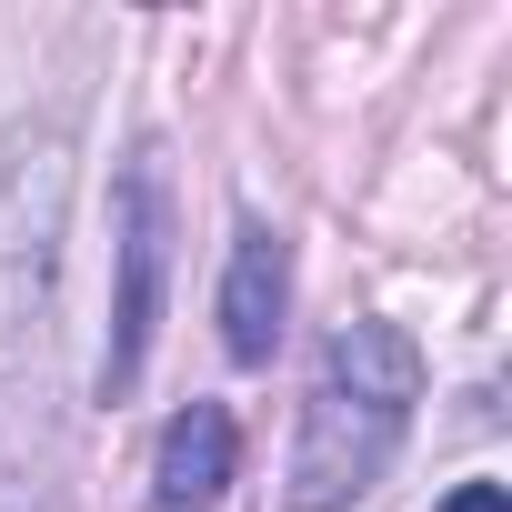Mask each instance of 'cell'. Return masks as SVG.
Listing matches in <instances>:
<instances>
[{"label": "cell", "mask_w": 512, "mask_h": 512, "mask_svg": "<svg viewBox=\"0 0 512 512\" xmlns=\"http://www.w3.org/2000/svg\"><path fill=\"white\" fill-rule=\"evenodd\" d=\"M412 402H422V352L412 332L392 322H342L332 352H322V382L302 402V442H292V482H282V512H352L402 432H412Z\"/></svg>", "instance_id": "cell-1"}, {"label": "cell", "mask_w": 512, "mask_h": 512, "mask_svg": "<svg viewBox=\"0 0 512 512\" xmlns=\"http://www.w3.org/2000/svg\"><path fill=\"white\" fill-rule=\"evenodd\" d=\"M111 342H101V402H131L151 372V332H161V282H171V181L161 151H131L121 201H111Z\"/></svg>", "instance_id": "cell-2"}, {"label": "cell", "mask_w": 512, "mask_h": 512, "mask_svg": "<svg viewBox=\"0 0 512 512\" xmlns=\"http://www.w3.org/2000/svg\"><path fill=\"white\" fill-rule=\"evenodd\" d=\"M282 322H292V241L241 221L231 231V272H221V352L241 372H262L282 352Z\"/></svg>", "instance_id": "cell-3"}, {"label": "cell", "mask_w": 512, "mask_h": 512, "mask_svg": "<svg viewBox=\"0 0 512 512\" xmlns=\"http://www.w3.org/2000/svg\"><path fill=\"white\" fill-rule=\"evenodd\" d=\"M231 462H241V432L221 402H181L161 422V462H151V512H211L231 492Z\"/></svg>", "instance_id": "cell-4"}, {"label": "cell", "mask_w": 512, "mask_h": 512, "mask_svg": "<svg viewBox=\"0 0 512 512\" xmlns=\"http://www.w3.org/2000/svg\"><path fill=\"white\" fill-rule=\"evenodd\" d=\"M0 512H51V482H41L11 442H0Z\"/></svg>", "instance_id": "cell-5"}, {"label": "cell", "mask_w": 512, "mask_h": 512, "mask_svg": "<svg viewBox=\"0 0 512 512\" xmlns=\"http://www.w3.org/2000/svg\"><path fill=\"white\" fill-rule=\"evenodd\" d=\"M442 512H512V492H502V482H462Z\"/></svg>", "instance_id": "cell-6"}]
</instances>
